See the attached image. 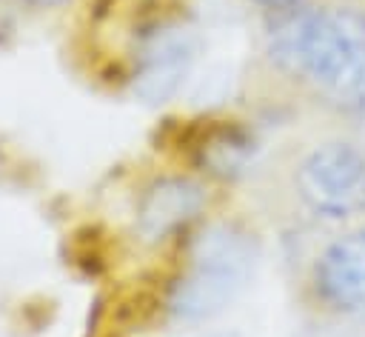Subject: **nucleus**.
I'll use <instances>...</instances> for the list:
<instances>
[{
	"mask_svg": "<svg viewBox=\"0 0 365 337\" xmlns=\"http://www.w3.org/2000/svg\"><path fill=\"white\" fill-rule=\"evenodd\" d=\"M299 337H354V331H351V326L325 323L322 328H319V326H317V328H308V331H302Z\"/></svg>",
	"mask_w": 365,
	"mask_h": 337,
	"instance_id": "obj_8",
	"label": "nucleus"
},
{
	"mask_svg": "<svg viewBox=\"0 0 365 337\" xmlns=\"http://www.w3.org/2000/svg\"><path fill=\"white\" fill-rule=\"evenodd\" d=\"M205 203L208 191L200 180L182 174L160 177L143 191L134 214V228L145 243H160L197 220Z\"/></svg>",
	"mask_w": 365,
	"mask_h": 337,
	"instance_id": "obj_6",
	"label": "nucleus"
},
{
	"mask_svg": "<svg viewBox=\"0 0 365 337\" xmlns=\"http://www.w3.org/2000/svg\"><path fill=\"white\" fill-rule=\"evenodd\" d=\"M251 154H254L251 134H245L242 129H222L208 140V146H202L200 160L211 174L234 177L248 166Z\"/></svg>",
	"mask_w": 365,
	"mask_h": 337,
	"instance_id": "obj_7",
	"label": "nucleus"
},
{
	"mask_svg": "<svg viewBox=\"0 0 365 337\" xmlns=\"http://www.w3.org/2000/svg\"><path fill=\"white\" fill-rule=\"evenodd\" d=\"M257 266L259 240L254 231L231 220L205 226L168 291V314L177 323H202L222 314L248 288Z\"/></svg>",
	"mask_w": 365,
	"mask_h": 337,
	"instance_id": "obj_2",
	"label": "nucleus"
},
{
	"mask_svg": "<svg viewBox=\"0 0 365 337\" xmlns=\"http://www.w3.org/2000/svg\"><path fill=\"white\" fill-rule=\"evenodd\" d=\"M305 297L325 323L365 328V220L348 226L317 251Z\"/></svg>",
	"mask_w": 365,
	"mask_h": 337,
	"instance_id": "obj_4",
	"label": "nucleus"
},
{
	"mask_svg": "<svg viewBox=\"0 0 365 337\" xmlns=\"http://www.w3.org/2000/svg\"><path fill=\"white\" fill-rule=\"evenodd\" d=\"M202 40L188 23L157 26L137 49L131 89L143 103H168L191 77Z\"/></svg>",
	"mask_w": 365,
	"mask_h": 337,
	"instance_id": "obj_5",
	"label": "nucleus"
},
{
	"mask_svg": "<svg viewBox=\"0 0 365 337\" xmlns=\"http://www.w3.org/2000/svg\"><path fill=\"white\" fill-rule=\"evenodd\" d=\"M194 337H245V334L228 331V328H217V331H200V334H194Z\"/></svg>",
	"mask_w": 365,
	"mask_h": 337,
	"instance_id": "obj_10",
	"label": "nucleus"
},
{
	"mask_svg": "<svg viewBox=\"0 0 365 337\" xmlns=\"http://www.w3.org/2000/svg\"><path fill=\"white\" fill-rule=\"evenodd\" d=\"M265 63L322 111L365 120V3L325 0L277 14Z\"/></svg>",
	"mask_w": 365,
	"mask_h": 337,
	"instance_id": "obj_1",
	"label": "nucleus"
},
{
	"mask_svg": "<svg viewBox=\"0 0 365 337\" xmlns=\"http://www.w3.org/2000/svg\"><path fill=\"white\" fill-rule=\"evenodd\" d=\"M248 3H254V6H259L265 11H271V14H282V11H291V9L305 6L308 0H248Z\"/></svg>",
	"mask_w": 365,
	"mask_h": 337,
	"instance_id": "obj_9",
	"label": "nucleus"
},
{
	"mask_svg": "<svg viewBox=\"0 0 365 337\" xmlns=\"http://www.w3.org/2000/svg\"><path fill=\"white\" fill-rule=\"evenodd\" d=\"M299 208L319 223L365 220V140L336 134L299 154L291 171Z\"/></svg>",
	"mask_w": 365,
	"mask_h": 337,
	"instance_id": "obj_3",
	"label": "nucleus"
},
{
	"mask_svg": "<svg viewBox=\"0 0 365 337\" xmlns=\"http://www.w3.org/2000/svg\"><path fill=\"white\" fill-rule=\"evenodd\" d=\"M48 3H51V0H48Z\"/></svg>",
	"mask_w": 365,
	"mask_h": 337,
	"instance_id": "obj_11",
	"label": "nucleus"
}]
</instances>
